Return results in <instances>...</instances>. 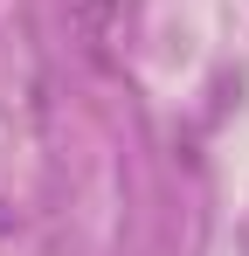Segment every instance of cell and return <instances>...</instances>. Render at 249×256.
Here are the masks:
<instances>
[{
  "label": "cell",
  "instance_id": "6da1fadb",
  "mask_svg": "<svg viewBox=\"0 0 249 256\" xmlns=\"http://www.w3.org/2000/svg\"><path fill=\"white\" fill-rule=\"evenodd\" d=\"M70 21L83 28V42H104L118 28V0H70Z\"/></svg>",
  "mask_w": 249,
  "mask_h": 256
}]
</instances>
